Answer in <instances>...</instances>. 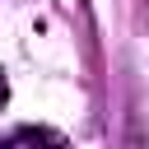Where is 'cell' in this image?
<instances>
[{
  "label": "cell",
  "mask_w": 149,
  "mask_h": 149,
  "mask_svg": "<svg viewBox=\"0 0 149 149\" xmlns=\"http://www.w3.org/2000/svg\"><path fill=\"white\" fill-rule=\"evenodd\" d=\"M0 149H61V135H56V130H42V126H23V130H14Z\"/></svg>",
  "instance_id": "1"
},
{
  "label": "cell",
  "mask_w": 149,
  "mask_h": 149,
  "mask_svg": "<svg viewBox=\"0 0 149 149\" xmlns=\"http://www.w3.org/2000/svg\"><path fill=\"white\" fill-rule=\"evenodd\" d=\"M5 98H9V84H5V70H0V107H5Z\"/></svg>",
  "instance_id": "2"
}]
</instances>
